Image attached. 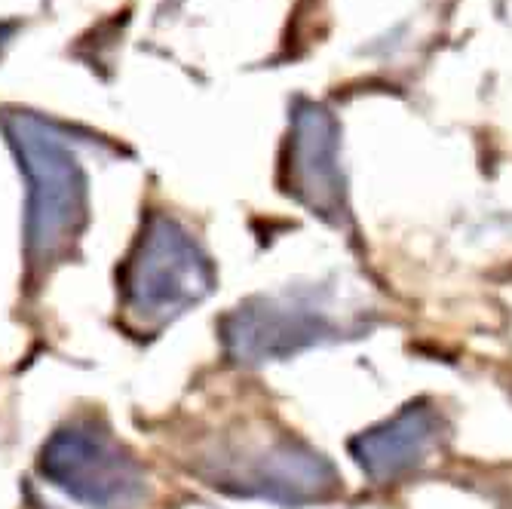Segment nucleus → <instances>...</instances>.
I'll list each match as a JSON object with an SVG mask.
<instances>
[{
	"mask_svg": "<svg viewBox=\"0 0 512 509\" xmlns=\"http://www.w3.org/2000/svg\"><path fill=\"white\" fill-rule=\"evenodd\" d=\"M289 191L313 215L341 224L347 218L344 175L338 163V123L329 111L304 105L295 114L289 145Z\"/></svg>",
	"mask_w": 512,
	"mask_h": 509,
	"instance_id": "423d86ee",
	"label": "nucleus"
},
{
	"mask_svg": "<svg viewBox=\"0 0 512 509\" xmlns=\"http://www.w3.org/2000/svg\"><path fill=\"white\" fill-rule=\"evenodd\" d=\"M212 485L258 494L276 503H313L338 491L335 467L298 439H273L255 448H218L206 457Z\"/></svg>",
	"mask_w": 512,
	"mask_h": 509,
	"instance_id": "39448f33",
	"label": "nucleus"
},
{
	"mask_svg": "<svg viewBox=\"0 0 512 509\" xmlns=\"http://www.w3.org/2000/svg\"><path fill=\"white\" fill-rule=\"evenodd\" d=\"M227 356L243 365L286 359L341 335V319L313 289L261 295L240 304L221 326Z\"/></svg>",
	"mask_w": 512,
	"mask_h": 509,
	"instance_id": "20e7f679",
	"label": "nucleus"
},
{
	"mask_svg": "<svg viewBox=\"0 0 512 509\" xmlns=\"http://www.w3.org/2000/svg\"><path fill=\"white\" fill-rule=\"evenodd\" d=\"M40 476L83 509H132L145 497L142 467L92 424H71L46 442Z\"/></svg>",
	"mask_w": 512,
	"mask_h": 509,
	"instance_id": "7ed1b4c3",
	"label": "nucleus"
},
{
	"mask_svg": "<svg viewBox=\"0 0 512 509\" xmlns=\"http://www.w3.org/2000/svg\"><path fill=\"white\" fill-rule=\"evenodd\" d=\"M215 283V270L200 243L178 221L154 215L135 240L123 273V307L142 326H160L200 304Z\"/></svg>",
	"mask_w": 512,
	"mask_h": 509,
	"instance_id": "f03ea898",
	"label": "nucleus"
},
{
	"mask_svg": "<svg viewBox=\"0 0 512 509\" xmlns=\"http://www.w3.org/2000/svg\"><path fill=\"white\" fill-rule=\"evenodd\" d=\"M13 142L31 184L28 194V258L37 267L65 258L86 221V181L62 135L37 117H13Z\"/></svg>",
	"mask_w": 512,
	"mask_h": 509,
	"instance_id": "f257e3e1",
	"label": "nucleus"
},
{
	"mask_svg": "<svg viewBox=\"0 0 512 509\" xmlns=\"http://www.w3.org/2000/svg\"><path fill=\"white\" fill-rule=\"evenodd\" d=\"M442 414L430 402H411L396 418L353 439L350 451L371 482H396L414 473L442 439Z\"/></svg>",
	"mask_w": 512,
	"mask_h": 509,
	"instance_id": "0eeeda50",
	"label": "nucleus"
}]
</instances>
